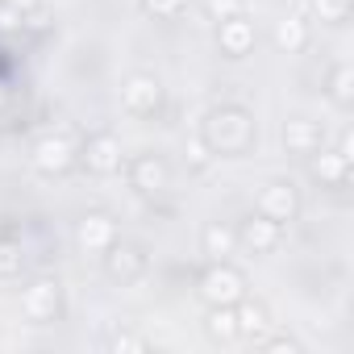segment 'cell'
<instances>
[{
    "instance_id": "obj_1",
    "label": "cell",
    "mask_w": 354,
    "mask_h": 354,
    "mask_svg": "<svg viewBox=\"0 0 354 354\" xmlns=\"http://www.w3.org/2000/svg\"><path fill=\"white\" fill-rule=\"evenodd\" d=\"M201 142L213 158H246L259 146V121L242 104H217L201 121Z\"/></svg>"
},
{
    "instance_id": "obj_2",
    "label": "cell",
    "mask_w": 354,
    "mask_h": 354,
    "mask_svg": "<svg viewBox=\"0 0 354 354\" xmlns=\"http://www.w3.org/2000/svg\"><path fill=\"white\" fill-rule=\"evenodd\" d=\"M196 296L205 304H238L246 296V275L230 263V259H217V263H205V271L196 275Z\"/></svg>"
},
{
    "instance_id": "obj_3",
    "label": "cell",
    "mask_w": 354,
    "mask_h": 354,
    "mask_svg": "<svg viewBox=\"0 0 354 354\" xmlns=\"http://www.w3.org/2000/svg\"><path fill=\"white\" fill-rule=\"evenodd\" d=\"M75 162H80V146H75L67 133H42V138H34V146H30V167H34L38 175H46V180L67 175Z\"/></svg>"
},
{
    "instance_id": "obj_4",
    "label": "cell",
    "mask_w": 354,
    "mask_h": 354,
    "mask_svg": "<svg viewBox=\"0 0 354 354\" xmlns=\"http://www.w3.org/2000/svg\"><path fill=\"white\" fill-rule=\"evenodd\" d=\"M21 317L30 325H50L63 317V283L55 275H38L21 292Z\"/></svg>"
},
{
    "instance_id": "obj_5",
    "label": "cell",
    "mask_w": 354,
    "mask_h": 354,
    "mask_svg": "<svg viewBox=\"0 0 354 354\" xmlns=\"http://www.w3.org/2000/svg\"><path fill=\"white\" fill-rule=\"evenodd\" d=\"M80 162L88 167V175H117L121 171V162H125V146H121V138L113 133V129H100V133H92L84 146H80Z\"/></svg>"
},
{
    "instance_id": "obj_6",
    "label": "cell",
    "mask_w": 354,
    "mask_h": 354,
    "mask_svg": "<svg viewBox=\"0 0 354 354\" xmlns=\"http://www.w3.org/2000/svg\"><path fill=\"white\" fill-rule=\"evenodd\" d=\"M121 109L133 117H154L162 109V80L154 71H133L121 84Z\"/></svg>"
},
{
    "instance_id": "obj_7",
    "label": "cell",
    "mask_w": 354,
    "mask_h": 354,
    "mask_svg": "<svg viewBox=\"0 0 354 354\" xmlns=\"http://www.w3.org/2000/svg\"><path fill=\"white\" fill-rule=\"evenodd\" d=\"M100 259H104V275H109L113 283H133V279H142L146 267H150L146 246H142V242H125V238H117Z\"/></svg>"
},
{
    "instance_id": "obj_8",
    "label": "cell",
    "mask_w": 354,
    "mask_h": 354,
    "mask_svg": "<svg viewBox=\"0 0 354 354\" xmlns=\"http://www.w3.org/2000/svg\"><path fill=\"white\" fill-rule=\"evenodd\" d=\"M254 209H259L263 217H271V221L288 225V221H296V217H300V188H296L292 180H267V184L259 188Z\"/></svg>"
},
{
    "instance_id": "obj_9",
    "label": "cell",
    "mask_w": 354,
    "mask_h": 354,
    "mask_svg": "<svg viewBox=\"0 0 354 354\" xmlns=\"http://www.w3.org/2000/svg\"><path fill=\"white\" fill-rule=\"evenodd\" d=\"M254 42H259V34H254V21L246 13L217 21V50H221V59L238 63V59L254 55Z\"/></svg>"
},
{
    "instance_id": "obj_10",
    "label": "cell",
    "mask_w": 354,
    "mask_h": 354,
    "mask_svg": "<svg viewBox=\"0 0 354 354\" xmlns=\"http://www.w3.org/2000/svg\"><path fill=\"white\" fill-rule=\"evenodd\" d=\"M129 188L138 196H162L171 188V167L162 154H138L129 162Z\"/></svg>"
},
{
    "instance_id": "obj_11",
    "label": "cell",
    "mask_w": 354,
    "mask_h": 354,
    "mask_svg": "<svg viewBox=\"0 0 354 354\" xmlns=\"http://www.w3.org/2000/svg\"><path fill=\"white\" fill-rule=\"evenodd\" d=\"M117 238H121V230H117V221L109 213H84L75 221V246L84 254H104Z\"/></svg>"
},
{
    "instance_id": "obj_12",
    "label": "cell",
    "mask_w": 354,
    "mask_h": 354,
    "mask_svg": "<svg viewBox=\"0 0 354 354\" xmlns=\"http://www.w3.org/2000/svg\"><path fill=\"white\" fill-rule=\"evenodd\" d=\"M234 230H238V246H246L250 254H275L279 242H283V225L271 221V217H263V213H250Z\"/></svg>"
},
{
    "instance_id": "obj_13",
    "label": "cell",
    "mask_w": 354,
    "mask_h": 354,
    "mask_svg": "<svg viewBox=\"0 0 354 354\" xmlns=\"http://www.w3.org/2000/svg\"><path fill=\"white\" fill-rule=\"evenodd\" d=\"M279 142H283V150H288V154L308 158L313 150H321V146H325V125H321V121H313V117H288V121H283V129H279Z\"/></svg>"
},
{
    "instance_id": "obj_14",
    "label": "cell",
    "mask_w": 354,
    "mask_h": 354,
    "mask_svg": "<svg viewBox=\"0 0 354 354\" xmlns=\"http://www.w3.org/2000/svg\"><path fill=\"white\" fill-rule=\"evenodd\" d=\"M271 42H275L279 55H300V50H308V42H313V26H308V17H300V13L279 17L275 30H271Z\"/></svg>"
},
{
    "instance_id": "obj_15",
    "label": "cell",
    "mask_w": 354,
    "mask_h": 354,
    "mask_svg": "<svg viewBox=\"0 0 354 354\" xmlns=\"http://www.w3.org/2000/svg\"><path fill=\"white\" fill-rule=\"evenodd\" d=\"M308 175L321 184V188H346V180H350V162L337 154V150H313L308 154Z\"/></svg>"
},
{
    "instance_id": "obj_16",
    "label": "cell",
    "mask_w": 354,
    "mask_h": 354,
    "mask_svg": "<svg viewBox=\"0 0 354 354\" xmlns=\"http://www.w3.org/2000/svg\"><path fill=\"white\" fill-rule=\"evenodd\" d=\"M234 308H238V337H246V342L259 346L271 333V308L263 300H250V296H242Z\"/></svg>"
},
{
    "instance_id": "obj_17",
    "label": "cell",
    "mask_w": 354,
    "mask_h": 354,
    "mask_svg": "<svg viewBox=\"0 0 354 354\" xmlns=\"http://www.w3.org/2000/svg\"><path fill=\"white\" fill-rule=\"evenodd\" d=\"M201 254H205L209 263L234 259V254H238V230L225 225V221H209V225L201 230Z\"/></svg>"
},
{
    "instance_id": "obj_18",
    "label": "cell",
    "mask_w": 354,
    "mask_h": 354,
    "mask_svg": "<svg viewBox=\"0 0 354 354\" xmlns=\"http://www.w3.org/2000/svg\"><path fill=\"white\" fill-rule=\"evenodd\" d=\"M205 333L213 342H238V308L234 304H209L205 313Z\"/></svg>"
},
{
    "instance_id": "obj_19",
    "label": "cell",
    "mask_w": 354,
    "mask_h": 354,
    "mask_svg": "<svg viewBox=\"0 0 354 354\" xmlns=\"http://www.w3.org/2000/svg\"><path fill=\"white\" fill-rule=\"evenodd\" d=\"M325 96L337 104V109H350L354 104V67L350 63H333L329 75H325Z\"/></svg>"
},
{
    "instance_id": "obj_20",
    "label": "cell",
    "mask_w": 354,
    "mask_h": 354,
    "mask_svg": "<svg viewBox=\"0 0 354 354\" xmlns=\"http://www.w3.org/2000/svg\"><path fill=\"white\" fill-rule=\"evenodd\" d=\"M308 5H313V17H317L321 26H346L354 0H308Z\"/></svg>"
},
{
    "instance_id": "obj_21",
    "label": "cell",
    "mask_w": 354,
    "mask_h": 354,
    "mask_svg": "<svg viewBox=\"0 0 354 354\" xmlns=\"http://www.w3.org/2000/svg\"><path fill=\"white\" fill-rule=\"evenodd\" d=\"M26 271V250L13 238H0V279H17Z\"/></svg>"
},
{
    "instance_id": "obj_22",
    "label": "cell",
    "mask_w": 354,
    "mask_h": 354,
    "mask_svg": "<svg viewBox=\"0 0 354 354\" xmlns=\"http://www.w3.org/2000/svg\"><path fill=\"white\" fill-rule=\"evenodd\" d=\"M138 5H142V13L154 17V21H175V17H184L188 0H138Z\"/></svg>"
},
{
    "instance_id": "obj_23",
    "label": "cell",
    "mask_w": 354,
    "mask_h": 354,
    "mask_svg": "<svg viewBox=\"0 0 354 354\" xmlns=\"http://www.w3.org/2000/svg\"><path fill=\"white\" fill-rule=\"evenodd\" d=\"M201 9H205L209 21H225V17L246 13V0H201Z\"/></svg>"
},
{
    "instance_id": "obj_24",
    "label": "cell",
    "mask_w": 354,
    "mask_h": 354,
    "mask_svg": "<svg viewBox=\"0 0 354 354\" xmlns=\"http://www.w3.org/2000/svg\"><path fill=\"white\" fill-rule=\"evenodd\" d=\"M109 350H113V354H138V350H146V337L133 333V329H117V333L109 337Z\"/></svg>"
},
{
    "instance_id": "obj_25",
    "label": "cell",
    "mask_w": 354,
    "mask_h": 354,
    "mask_svg": "<svg viewBox=\"0 0 354 354\" xmlns=\"http://www.w3.org/2000/svg\"><path fill=\"white\" fill-rule=\"evenodd\" d=\"M259 346H263L267 354H300V350H304V342L292 337V333H267Z\"/></svg>"
},
{
    "instance_id": "obj_26",
    "label": "cell",
    "mask_w": 354,
    "mask_h": 354,
    "mask_svg": "<svg viewBox=\"0 0 354 354\" xmlns=\"http://www.w3.org/2000/svg\"><path fill=\"white\" fill-rule=\"evenodd\" d=\"M184 158H188V167H192V171H205V167L213 162V154H209V146L201 142V133H196V138H188V146H184Z\"/></svg>"
},
{
    "instance_id": "obj_27",
    "label": "cell",
    "mask_w": 354,
    "mask_h": 354,
    "mask_svg": "<svg viewBox=\"0 0 354 354\" xmlns=\"http://www.w3.org/2000/svg\"><path fill=\"white\" fill-rule=\"evenodd\" d=\"M21 26H26V13L0 0V34H21Z\"/></svg>"
},
{
    "instance_id": "obj_28",
    "label": "cell",
    "mask_w": 354,
    "mask_h": 354,
    "mask_svg": "<svg viewBox=\"0 0 354 354\" xmlns=\"http://www.w3.org/2000/svg\"><path fill=\"white\" fill-rule=\"evenodd\" d=\"M21 30H30V34H42V30H50V13H46L42 5H38V9H30V13H26V26H21Z\"/></svg>"
},
{
    "instance_id": "obj_29",
    "label": "cell",
    "mask_w": 354,
    "mask_h": 354,
    "mask_svg": "<svg viewBox=\"0 0 354 354\" xmlns=\"http://www.w3.org/2000/svg\"><path fill=\"white\" fill-rule=\"evenodd\" d=\"M333 150H337V154H342V158H346V162H354V138H350V133H342V138H337V146H333Z\"/></svg>"
},
{
    "instance_id": "obj_30",
    "label": "cell",
    "mask_w": 354,
    "mask_h": 354,
    "mask_svg": "<svg viewBox=\"0 0 354 354\" xmlns=\"http://www.w3.org/2000/svg\"><path fill=\"white\" fill-rule=\"evenodd\" d=\"M5 5H13V9H21V13H30V9H38L42 0H5Z\"/></svg>"
},
{
    "instance_id": "obj_31",
    "label": "cell",
    "mask_w": 354,
    "mask_h": 354,
    "mask_svg": "<svg viewBox=\"0 0 354 354\" xmlns=\"http://www.w3.org/2000/svg\"><path fill=\"white\" fill-rule=\"evenodd\" d=\"M5 100H9V96H5V88H0V109H5Z\"/></svg>"
}]
</instances>
